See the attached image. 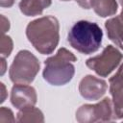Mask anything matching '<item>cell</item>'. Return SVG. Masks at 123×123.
Returning a JSON list of instances; mask_svg holds the SVG:
<instances>
[{
  "label": "cell",
  "instance_id": "cell-20",
  "mask_svg": "<svg viewBox=\"0 0 123 123\" xmlns=\"http://www.w3.org/2000/svg\"><path fill=\"white\" fill-rule=\"evenodd\" d=\"M6 58H2L1 57V76H3L4 75V73L6 72V69H7V67H6V60H5Z\"/></svg>",
  "mask_w": 123,
  "mask_h": 123
},
{
  "label": "cell",
  "instance_id": "cell-11",
  "mask_svg": "<svg viewBox=\"0 0 123 123\" xmlns=\"http://www.w3.org/2000/svg\"><path fill=\"white\" fill-rule=\"evenodd\" d=\"M51 4L52 0H21L19 10L26 16H36L41 14Z\"/></svg>",
  "mask_w": 123,
  "mask_h": 123
},
{
  "label": "cell",
  "instance_id": "cell-6",
  "mask_svg": "<svg viewBox=\"0 0 123 123\" xmlns=\"http://www.w3.org/2000/svg\"><path fill=\"white\" fill-rule=\"evenodd\" d=\"M122 59L123 55L117 48L112 45H108L101 54L87 59L86 65L100 77H107L117 68Z\"/></svg>",
  "mask_w": 123,
  "mask_h": 123
},
{
  "label": "cell",
  "instance_id": "cell-10",
  "mask_svg": "<svg viewBox=\"0 0 123 123\" xmlns=\"http://www.w3.org/2000/svg\"><path fill=\"white\" fill-rule=\"evenodd\" d=\"M108 37L123 50V13L111 17L105 22Z\"/></svg>",
  "mask_w": 123,
  "mask_h": 123
},
{
  "label": "cell",
  "instance_id": "cell-23",
  "mask_svg": "<svg viewBox=\"0 0 123 123\" xmlns=\"http://www.w3.org/2000/svg\"><path fill=\"white\" fill-rule=\"evenodd\" d=\"M62 1H70V0H62Z\"/></svg>",
  "mask_w": 123,
  "mask_h": 123
},
{
  "label": "cell",
  "instance_id": "cell-9",
  "mask_svg": "<svg viewBox=\"0 0 123 123\" xmlns=\"http://www.w3.org/2000/svg\"><path fill=\"white\" fill-rule=\"evenodd\" d=\"M110 92L116 119H123V63L110 79Z\"/></svg>",
  "mask_w": 123,
  "mask_h": 123
},
{
  "label": "cell",
  "instance_id": "cell-4",
  "mask_svg": "<svg viewBox=\"0 0 123 123\" xmlns=\"http://www.w3.org/2000/svg\"><path fill=\"white\" fill-rule=\"evenodd\" d=\"M40 68L38 59L28 50H20L14 57L9 70V76L13 84H31Z\"/></svg>",
  "mask_w": 123,
  "mask_h": 123
},
{
  "label": "cell",
  "instance_id": "cell-3",
  "mask_svg": "<svg viewBox=\"0 0 123 123\" xmlns=\"http://www.w3.org/2000/svg\"><path fill=\"white\" fill-rule=\"evenodd\" d=\"M103 38V31L100 26L91 21H77L69 30L67 40L72 48L78 52L90 55L98 51Z\"/></svg>",
  "mask_w": 123,
  "mask_h": 123
},
{
  "label": "cell",
  "instance_id": "cell-1",
  "mask_svg": "<svg viewBox=\"0 0 123 123\" xmlns=\"http://www.w3.org/2000/svg\"><path fill=\"white\" fill-rule=\"evenodd\" d=\"M26 36L34 48L42 55L54 52L60 40V24L52 15L35 19L26 27Z\"/></svg>",
  "mask_w": 123,
  "mask_h": 123
},
{
  "label": "cell",
  "instance_id": "cell-21",
  "mask_svg": "<svg viewBox=\"0 0 123 123\" xmlns=\"http://www.w3.org/2000/svg\"><path fill=\"white\" fill-rule=\"evenodd\" d=\"M118 2H119V4H120L121 6H123V0H118Z\"/></svg>",
  "mask_w": 123,
  "mask_h": 123
},
{
  "label": "cell",
  "instance_id": "cell-19",
  "mask_svg": "<svg viewBox=\"0 0 123 123\" xmlns=\"http://www.w3.org/2000/svg\"><path fill=\"white\" fill-rule=\"evenodd\" d=\"M15 0H0V6L2 8H11L14 4Z\"/></svg>",
  "mask_w": 123,
  "mask_h": 123
},
{
  "label": "cell",
  "instance_id": "cell-2",
  "mask_svg": "<svg viewBox=\"0 0 123 123\" xmlns=\"http://www.w3.org/2000/svg\"><path fill=\"white\" fill-rule=\"evenodd\" d=\"M77 61L76 56L68 49L62 47L54 56L49 57L44 62V69L42 72L43 79L52 86H63L69 83L74 74V62Z\"/></svg>",
  "mask_w": 123,
  "mask_h": 123
},
{
  "label": "cell",
  "instance_id": "cell-15",
  "mask_svg": "<svg viewBox=\"0 0 123 123\" xmlns=\"http://www.w3.org/2000/svg\"><path fill=\"white\" fill-rule=\"evenodd\" d=\"M16 119L13 116L12 110L7 107H1L0 109V122H14Z\"/></svg>",
  "mask_w": 123,
  "mask_h": 123
},
{
  "label": "cell",
  "instance_id": "cell-8",
  "mask_svg": "<svg viewBox=\"0 0 123 123\" xmlns=\"http://www.w3.org/2000/svg\"><path fill=\"white\" fill-rule=\"evenodd\" d=\"M37 101V95L35 87L23 85L14 84L11 91V102L13 107L21 110L26 107L35 106Z\"/></svg>",
  "mask_w": 123,
  "mask_h": 123
},
{
  "label": "cell",
  "instance_id": "cell-12",
  "mask_svg": "<svg viewBox=\"0 0 123 123\" xmlns=\"http://www.w3.org/2000/svg\"><path fill=\"white\" fill-rule=\"evenodd\" d=\"M90 8L99 16L108 17L116 13L118 5L116 0H90Z\"/></svg>",
  "mask_w": 123,
  "mask_h": 123
},
{
  "label": "cell",
  "instance_id": "cell-22",
  "mask_svg": "<svg viewBox=\"0 0 123 123\" xmlns=\"http://www.w3.org/2000/svg\"><path fill=\"white\" fill-rule=\"evenodd\" d=\"M121 12L123 13V6H122V11H121Z\"/></svg>",
  "mask_w": 123,
  "mask_h": 123
},
{
  "label": "cell",
  "instance_id": "cell-7",
  "mask_svg": "<svg viewBox=\"0 0 123 123\" xmlns=\"http://www.w3.org/2000/svg\"><path fill=\"white\" fill-rule=\"evenodd\" d=\"M107 89V82L93 75L85 76L79 84V92L81 96L89 101L99 100L104 96Z\"/></svg>",
  "mask_w": 123,
  "mask_h": 123
},
{
  "label": "cell",
  "instance_id": "cell-16",
  "mask_svg": "<svg viewBox=\"0 0 123 123\" xmlns=\"http://www.w3.org/2000/svg\"><path fill=\"white\" fill-rule=\"evenodd\" d=\"M1 28H2L3 35H5V33L7 31H9V29H10V21L4 15H1Z\"/></svg>",
  "mask_w": 123,
  "mask_h": 123
},
{
  "label": "cell",
  "instance_id": "cell-18",
  "mask_svg": "<svg viewBox=\"0 0 123 123\" xmlns=\"http://www.w3.org/2000/svg\"><path fill=\"white\" fill-rule=\"evenodd\" d=\"M0 87H1V100H0V102L3 103V102L6 100L8 93H7L6 86H5V85H4L3 83H0Z\"/></svg>",
  "mask_w": 123,
  "mask_h": 123
},
{
  "label": "cell",
  "instance_id": "cell-5",
  "mask_svg": "<svg viewBox=\"0 0 123 123\" xmlns=\"http://www.w3.org/2000/svg\"><path fill=\"white\" fill-rule=\"evenodd\" d=\"M76 120L80 123L111 122L116 119L112 101L106 97L96 104L82 105L76 111Z\"/></svg>",
  "mask_w": 123,
  "mask_h": 123
},
{
  "label": "cell",
  "instance_id": "cell-13",
  "mask_svg": "<svg viewBox=\"0 0 123 123\" xmlns=\"http://www.w3.org/2000/svg\"><path fill=\"white\" fill-rule=\"evenodd\" d=\"M17 122H44L42 111L35 106H30L19 110L16 114Z\"/></svg>",
  "mask_w": 123,
  "mask_h": 123
},
{
  "label": "cell",
  "instance_id": "cell-17",
  "mask_svg": "<svg viewBox=\"0 0 123 123\" xmlns=\"http://www.w3.org/2000/svg\"><path fill=\"white\" fill-rule=\"evenodd\" d=\"M75 1L83 9H86V10L90 9V0H75Z\"/></svg>",
  "mask_w": 123,
  "mask_h": 123
},
{
  "label": "cell",
  "instance_id": "cell-14",
  "mask_svg": "<svg viewBox=\"0 0 123 123\" xmlns=\"http://www.w3.org/2000/svg\"><path fill=\"white\" fill-rule=\"evenodd\" d=\"M13 48V42L11 37L2 35L1 42H0V54L2 58H7L11 55Z\"/></svg>",
  "mask_w": 123,
  "mask_h": 123
}]
</instances>
